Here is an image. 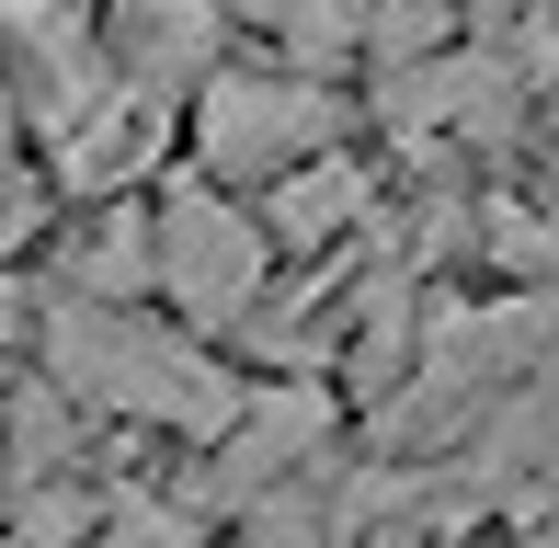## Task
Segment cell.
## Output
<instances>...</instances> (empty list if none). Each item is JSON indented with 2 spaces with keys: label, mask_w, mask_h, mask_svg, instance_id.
Returning a JSON list of instances; mask_svg holds the SVG:
<instances>
[{
  "label": "cell",
  "mask_w": 559,
  "mask_h": 548,
  "mask_svg": "<svg viewBox=\"0 0 559 548\" xmlns=\"http://www.w3.org/2000/svg\"><path fill=\"white\" fill-rule=\"evenodd\" d=\"M35 378L58 389L81 422H138V434H171V445H206L217 422L240 412V389H251L217 343L183 332V320L104 309V297H46Z\"/></svg>",
  "instance_id": "cell-1"
},
{
  "label": "cell",
  "mask_w": 559,
  "mask_h": 548,
  "mask_svg": "<svg viewBox=\"0 0 559 548\" xmlns=\"http://www.w3.org/2000/svg\"><path fill=\"white\" fill-rule=\"evenodd\" d=\"M171 148H183L171 171H194V183L263 194L274 171L343 148V92H332V81H297V69H206V81L183 92Z\"/></svg>",
  "instance_id": "cell-2"
},
{
  "label": "cell",
  "mask_w": 559,
  "mask_h": 548,
  "mask_svg": "<svg viewBox=\"0 0 559 548\" xmlns=\"http://www.w3.org/2000/svg\"><path fill=\"white\" fill-rule=\"evenodd\" d=\"M263 297H274V252L251 229V206L194 183V171H160V194H148V309L183 320L194 343H240V320Z\"/></svg>",
  "instance_id": "cell-3"
},
{
  "label": "cell",
  "mask_w": 559,
  "mask_h": 548,
  "mask_svg": "<svg viewBox=\"0 0 559 548\" xmlns=\"http://www.w3.org/2000/svg\"><path fill=\"white\" fill-rule=\"evenodd\" d=\"M366 115H377L400 148H502V138L525 127V81L491 58V46L456 35V46H435V58L377 69Z\"/></svg>",
  "instance_id": "cell-4"
},
{
  "label": "cell",
  "mask_w": 559,
  "mask_h": 548,
  "mask_svg": "<svg viewBox=\"0 0 559 548\" xmlns=\"http://www.w3.org/2000/svg\"><path fill=\"white\" fill-rule=\"evenodd\" d=\"M240 206H251V229H263L274 263H320V252H343V240L377 217V171L343 160V148H320V160L274 171L263 194H240Z\"/></svg>",
  "instance_id": "cell-5"
},
{
  "label": "cell",
  "mask_w": 559,
  "mask_h": 548,
  "mask_svg": "<svg viewBox=\"0 0 559 548\" xmlns=\"http://www.w3.org/2000/svg\"><path fill=\"white\" fill-rule=\"evenodd\" d=\"M92 422L58 401L46 378H12L0 389V491H35V480H92Z\"/></svg>",
  "instance_id": "cell-6"
},
{
  "label": "cell",
  "mask_w": 559,
  "mask_h": 548,
  "mask_svg": "<svg viewBox=\"0 0 559 548\" xmlns=\"http://www.w3.org/2000/svg\"><path fill=\"white\" fill-rule=\"evenodd\" d=\"M58 297H104V309H148V194H104L81 240L58 252Z\"/></svg>",
  "instance_id": "cell-7"
},
{
  "label": "cell",
  "mask_w": 559,
  "mask_h": 548,
  "mask_svg": "<svg viewBox=\"0 0 559 548\" xmlns=\"http://www.w3.org/2000/svg\"><path fill=\"white\" fill-rule=\"evenodd\" d=\"M92 548H206V514L183 491H160V480H104Z\"/></svg>",
  "instance_id": "cell-8"
},
{
  "label": "cell",
  "mask_w": 559,
  "mask_h": 548,
  "mask_svg": "<svg viewBox=\"0 0 559 548\" xmlns=\"http://www.w3.org/2000/svg\"><path fill=\"white\" fill-rule=\"evenodd\" d=\"M92 514H104V480L0 491V548H92Z\"/></svg>",
  "instance_id": "cell-9"
},
{
  "label": "cell",
  "mask_w": 559,
  "mask_h": 548,
  "mask_svg": "<svg viewBox=\"0 0 559 548\" xmlns=\"http://www.w3.org/2000/svg\"><path fill=\"white\" fill-rule=\"evenodd\" d=\"M35 217V148H23V127H12V92H0V240Z\"/></svg>",
  "instance_id": "cell-10"
},
{
  "label": "cell",
  "mask_w": 559,
  "mask_h": 548,
  "mask_svg": "<svg viewBox=\"0 0 559 548\" xmlns=\"http://www.w3.org/2000/svg\"><path fill=\"white\" fill-rule=\"evenodd\" d=\"M206 548H217V537H206Z\"/></svg>",
  "instance_id": "cell-11"
}]
</instances>
